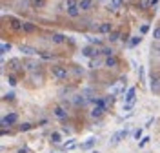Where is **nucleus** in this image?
Masks as SVG:
<instances>
[{
	"label": "nucleus",
	"instance_id": "1",
	"mask_svg": "<svg viewBox=\"0 0 160 153\" xmlns=\"http://www.w3.org/2000/svg\"><path fill=\"white\" fill-rule=\"evenodd\" d=\"M49 73H51V77H53L55 80H60V82L69 79V68H66V66H62V64H55V66H51Z\"/></svg>",
	"mask_w": 160,
	"mask_h": 153
},
{
	"label": "nucleus",
	"instance_id": "2",
	"mask_svg": "<svg viewBox=\"0 0 160 153\" xmlns=\"http://www.w3.org/2000/svg\"><path fill=\"white\" fill-rule=\"evenodd\" d=\"M18 122V113L17 111H9L8 115H4L2 117V120H0V128H8V126H15V124Z\"/></svg>",
	"mask_w": 160,
	"mask_h": 153
},
{
	"label": "nucleus",
	"instance_id": "3",
	"mask_svg": "<svg viewBox=\"0 0 160 153\" xmlns=\"http://www.w3.org/2000/svg\"><path fill=\"white\" fill-rule=\"evenodd\" d=\"M22 66H24V69L26 71H38L42 69V64L38 60H35V59H31V57H26V59H22Z\"/></svg>",
	"mask_w": 160,
	"mask_h": 153
},
{
	"label": "nucleus",
	"instance_id": "4",
	"mask_svg": "<svg viewBox=\"0 0 160 153\" xmlns=\"http://www.w3.org/2000/svg\"><path fill=\"white\" fill-rule=\"evenodd\" d=\"M128 135H129V128L126 126L124 130H120V131L113 133V137H111V140H109V146H113V148H115V146H118V144L122 142L126 137H128Z\"/></svg>",
	"mask_w": 160,
	"mask_h": 153
},
{
	"label": "nucleus",
	"instance_id": "5",
	"mask_svg": "<svg viewBox=\"0 0 160 153\" xmlns=\"http://www.w3.org/2000/svg\"><path fill=\"white\" fill-rule=\"evenodd\" d=\"M100 55H102V51H100V48H97V46L88 44V46H84V48H82V57L95 59V57H100Z\"/></svg>",
	"mask_w": 160,
	"mask_h": 153
},
{
	"label": "nucleus",
	"instance_id": "6",
	"mask_svg": "<svg viewBox=\"0 0 160 153\" xmlns=\"http://www.w3.org/2000/svg\"><path fill=\"white\" fill-rule=\"evenodd\" d=\"M8 22H9L11 31H15V33H22V24H24V20H22V18L9 15V17H8Z\"/></svg>",
	"mask_w": 160,
	"mask_h": 153
},
{
	"label": "nucleus",
	"instance_id": "7",
	"mask_svg": "<svg viewBox=\"0 0 160 153\" xmlns=\"http://www.w3.org/2000/svg\"><path fill=\"white\" fill-rule=\"evenodd\" d=\"M106 113H108L106 108H102V106H93V108H91V111H89V117H91V119H95V120H100Z\"/></svg>",
	"mask_w": 160,
	"mask_h": 153
},
{
	"label": "nucleus",
	"instance_id": "8",
	"mask_svg": "<svg viewBox=\"0 0 160 153\" xmlns=\"http://www.w3.org/2000/svg\"><path fill=\"white\" fill-rule=\"evenodd\" d=\"M113 29H115V28H113V24H111L109 20H104V22H100V24H98L97 33H98V35H109Z\"/></svg>",
	"mask_w": 160,
	"mask_h": 153
},
{
	"label": "nucleus",
	"instance_id": "9",
	"mask_svg": "<svg viewBox=\"0 0 160 153\" xmlns=\"http://www.w3.org/2000/svg\"><path fill=\"white\" fill-rule=\"evenodd\" d=\"M18 49L22 51L26 57H35V55H38V53H40V51L35 48V46H29V44H20Z\"/></svg>",
	"mask_w": 160,
	"mask_h": 153
},
{
	"label": "nucleus",
	"instance_id": "10",
	"mask_svg": "<svg viewBox=\"0 0 160 153\" xmlns=\"http://www.w3.org/2000/svg\"><path fill=\"white\" fill-rule=\"evenodd\" d=\"M8 68H9V73H20V69H24V66H22V60H20V59H9Z\"/></svg>",
	"mask_w": 160,
	"mask_h": 153
},
{
	"label": "nucleus",
	"instance_id": "11",
	"mask_svg": "<svg viewBox=\"0 0 160 153\" xmlns=\"http://www.w3.org/2000/svg\"><path fill=\"white\" fill-rule=\"evenodd\" d=\"M22 33H24V35H33V33H38V26H37V24H33V22L24 20V24H22Z\"/></svg>",
	"mask_w": 160,
	"mask_h": 153
},
{
	"label": "nucleus",
	"instance_id": "12",
	"mask_svg": "<svg viewBox=\"0 0 160 153\" xmlns=\"http://www.w3.org/2000/svg\"><path fill=\"white\" fill-rule=\"evenodd\" d=\"M122 100H124V104H133V102L137 100V88H129L128 91L124 93Z\"/></svg>",
	"mask_w": 160,
	"mask_h": 153
},
{
	"label": "nucleus",
	"instance_id": "13",
	"mask_svg": "<svg viewBox=\"0 0 160 153\" xmlns=\"http://www.w3.org/2000/svg\"><path fill=\"white\" fill-rule=\"evenodd\" d=\"M53 117L58 119V120H66L68 119V110L64 106H55L53 108Z\"/></svg>",
	"mask_w": 160,
	"mask_h": 153
},
{
	"label": "nucleus",
	"instance_id": "14",
	"mask_svg": "<svg viewBox=\"0 0 160 153\" xmlns=\"http://www.w3.org/2000/svg\"><path fill=\"white\" fill-rule=\"evenodd\" d=\"M66 40H68V37L64 33H51L49 35V42L55 44V46H60V44H64Z\"/></svg>",
	"mask_w": 160,
	"mask_h": 153
},
{
	"label": "nucleus",
	"instance_id": "15",
	"mask_svg": "<svg viewBox=\"0 0 160 153\" xmlns=\"http://www.w3.org/2000/svg\"><path fill=\"white\" fill-rule=\"evenodd\" d=\"M104 66H106V68H109V69H115V68H118V66H120L118 55H113V57H108V59H104Z\"/></svg>",
	"mask_w": 160,
	"mask_h": 153
},
{
	"label": "nucleus",
	"instance_id": "16",
	"mask_svg": "<svg viewBox=\"0 0 160 153\" xmlns=\"http://www.w3.org/2000/svg\"><path fill=\"white\" fill-rule=\"evenodd\" d=\"M78 8L82 13H89L95 8V0H78Z\"/></svg>",
	"mask_w": 160,
	"mask_h": 153
},
{
	"label": "nucleus",
	"instance_id": "17",
	"mask_svg": "<svg viewBox=\"0 0 160 153\" xmlns=\"http://www.w3.org/2000/svg\"><path fill=\"white\" fill-rule=\"evenodd\" d=\"M151 91L160 93V73H153L151 75Z\"/></svg>",
	"mask_w": 160,
	"mask_h": 153
},
{
	"label": "nucleus",
	"instance_id": "18",
	"mask_svg": "<svg viewBox=\"0 0 160 153\" xmlns=\"http://www.w3.org/2000/svg\"><path fill=\"white\" fill-rule=\"evenodd\" d=\"M88 102H89V97H84V95H75L73 97V106L75 108H84Z\"/></svg>",
	"mask_w": 160,
	"mask_h": 153
},
{
	"label": "nucleus",
	"instance_id": "19",
	"mask_svg": "<svg viewBox=\"0 0 160 153\" xmlns=\"http://www.w3.org/2000/svg\"><path fill=\"white\" fill-rule=\"evenodd\" d=\"M66 13H68V17H69V18H78L80 15H82V11H80L78 6H71V8H66Z\"/></svg>",
	"mask_w": 160,
	"mask_h": 153
},
{
	"label": "nucleus",
	"instance_id": "20",
	"mask_svg": "<svg viewBox=\"0 0 160 153\" xmlns=\"http://www.w3.org/2000/svg\"><path fill=\"white\" fill-rule=\"evenodd\" d=\"M120 38H122V31L120 29H113L108 35V40H109V44H115V42H118Z\"/></svg>",
	"mask_w": 160,
	"mask_h": 153
},
{
	"label": "nucleus",
	"instance_id": "21",
	"mask_svg": "<svg viewBox=\"0 0 160 153\" xmlns=\"http://www.w3.org/2000/svg\"><path fill=\"white\" fill-rule=\"evenodd\" d=\"M95 144H97V139H95V137H91V139H88L84 144H80L78 148L82 150V151H88V150H93V146H95Z\"/></svg>",
	"mask_w": 160,
	"mask_h": 153
},
{
	"label": "nucleus",
	"instance_id": "22",
	"mask_svg": "<svg viewBox=\"0 0 160 153\" xmlns=\"http://www.w3.org/2000/svg\"><path fill=\"white\" fill-rule=\"evenodd\" d=\"M108 8H109V11L115 13V11H118L124 8V0H109V6Z\"/></svg>",
	"mask_w": 160,
	"mask_h": 153
},
{
	"label": "nucleus",
	"instance_id": "23",
	"mask_svg": "<svg viewBox=\"0 0 160 153\" xmlns=\"http://www.w3.org/2000/svg\"><path fill=\"white\" fill-rule=\"evenodd\" d=\"M49 140H51V144L58 146V144L62 142V133H60V131H53V133L49 135Z\"/></svg>",
	"mask_w": 160,
	"mask_h": 153
},
{
	"label": "nucleus",
	"instance_id": "24",
	"mask_svg": "<svg viewBox=\"0 0 160 153\" xmlns=\"http://www.w3.org/2000/svg\"><path fill=\"white\" fill-rule=\"evenodd\" d=\"M38 57L42 59V60H55V59H57V55L51 53V51H40Z\"/></svg>",
	"mask_w": 160,
	"mask_h": 153
},
{
	"label": "nucleus",
	"instance_id": "25",
	"mask_svg": "<svg viewBox=\"0 0 160 153\" xmlns=\"http://www.w3.org/2000/svg\"><path fill=\"white\" fill-rule=\"evenodd\" d=\"M100 51H102V55L108 59V57H113V55H117L115 53V49H113V46H104V48H100Z\"/></svg>",
	"mask_w": 160,
	"mask_h": 153
},
{
	"label": "nucleus",
	"instance_id": "26",
	"mask_svg": "<svg viewBox=\"0 0 160 153\" xmlns=\"http://www.w3.org/2000/svg\"><path fill=\"white\" fill-rule=\"evenodd\" d=\"M88 42H89L91 46H97V48H104V42H102V38H98V37H88Z\"/></svg>",
	"mask_w": 160,
	"mask_h": 153
},
{
	"label": "nucleus",
	"instance_id": "27",
	"mask_svg": "<svg viewBox=\"0 0 160 153\" xmlns=\"http://www.w3.org/2000/svg\"><path fill=\"white\" fill-rule=\"evenodd\" d=\"M11 49H13V44H11V42H2V48H0V53H2V57H4V55H8Z\"/></svg>",
	"mask_w": 160,
	"mask_h": 153
},
{
	"label": "nucleus",
	"instance_id": "28",
	"mask_svg": "<svg viewBox=\"0 0 160 153\" xmlns=\"http://www.w3.org/2000/svg\"><path fill=\"white\" fill-rule=\"evenodd\" d=\"M35 128V124H31V122H22L18 126V131L20 133H26V131H29V130H33Z\"/></svg>",
	"mask_w": 160,
	"mask_h": 153
},
{
	"label": "nucleus",
	"instance_id": "29",
	"mask_svg": "<svg viewBox=\"0 0 160 153\" xmlns=\"http://www.w3.org/2000/svg\"><path fill=\"white\" fill-rule=\"evenodd\" d=\"M8 84H9L11 88H15V86L18 84V79H17L15 73H8Z\"/></svg>",
	"mask_w": 160,
	"mask_h": 153
},
{
	"label": "nucleus",
	"instance_id": "30",
	"mask_svg": "<svg viewBox=\"0 0 160 153\" xmlns=\"http://www.w3.org/2000/svg\"><path fill=\"white\" fill-rule=\"evenodd\" d=\"M140 42H142V37H140V35H133L131 40H129V48H137Z\"/></svg>",
	"mask_w": 160,
	"mask_h": 153
},
{
	"label": "nucleus",
	"instance_id": "31",
	"mask_svg": "<svg viewBox=\"0 0 160 153\" xmlns=\"http://www.w3.org/2000/svg\"><path fill=\"white\" fill-rule=\"evenodd\" d=\"M102 64H104V62L100 60V59H97V57H95V59H89V68L91 69H97V68H100Z\"/></svg>",
	"mask_w": 160,
	"mask_h": 153
},
{
	"label": "nucleus",
	"instance_id": "32",
	"mask_svg": "<svg viewBox=\"0 0 160 153\" xmlns=\"http://www.w3.org/2000/svg\"><path fill=\"white\" fill-rule=\"evenodd\" d=\"M38 71H40V69H38ZM38 71H33V73H31V80H33V82H37V84L44 82V77H42V75H40Z\"/></svg>",
	"mask_w": 160,
	"mask_h": 153
},
{
	"label": "nucleus",
	"instance_id": "33",
	"mask_svg": "<svg viewBox=\"0 0 160 153\" xmlns=\"http://www.w3.org/2000/svg\"><path fill=\"white\" fill-rule=\"evenodd\" d=\"M149 140H151V137H149V135H146L144 139H140V140H138V150H142V148H146V146L149 144Z\"/></svg>",
	"mask_w": 160,
	"mask_h": 153
},
{
	"label": "nucleus",
	"instance_id": "34",
	"mask_svg": "<svg viewBox=\"0 0 160 153\" xmlns=\"http://www.w3.org/2000/svg\"><path fill=\"white\" fill-rule=\"evenodd\" d=\"M15 99H17V95H15L13 91H9V93H6V95H4V99H2V100H4V102H15Z\"/></svg>",
	"mask_w": 160,
	"mask_h": 153
},
{
	"label": "nucleus",
	"instance_id": "35",
	"mask_svg": "<svg viewBox=\"0 0 160 153\" xmlns=\"http://www.w3.org/2000/svg\"><path fill=\"white\" fill-rule=\"evenodd\" d=\"M138 8H140V9H142V11L149 9V8H151V0H142V2H140V4H138Z\"/></svg>",
	"mask_w": 160,
	"mask_h": 153
},
{
	"label": "nucleus",
	"instance_id": "36",
	"mask_svg": "<svg viewBox=\"0 0 160 153\" xmlns=\"http://www.w3.org/2000/svg\"><path fill=\"white\" fill-rule=\"evenodd\" d=\"M46 2H48V0H31V6H33V8H44Z\"/></svg>",
	"mask_w": 160,
	"mask_h": 153
},
{
	"label": "nucleus",
	"instance_id": "37",
	"mask_svg": "<svg viewBox=\"0 0 160 153\" xmlns=\"http://www.w3.org/2000/svg\"><path fill=\"white\" fill-rule=\"evenodd\" d=\"M133 137H135V140H140V139H144V128H138L137 131L133 133Z\"/></svg>",
	"mask_w": 160,
	"mask_h": 153
},
{
	"label": "nucleus",
	"instance_id": "38",
	"mask_svg": "<svg viewBox=\"0 0 160 153\" xmlns=\"http://www.w3.org/2000/svg\"><path fill=\"white\" fill-rule=\"evenodd\" d=\"M153 38L157 42H160V26H157V28L153 29Z\"/></svg>",
	"mask_w": 160,
	"mask_h": 153
},
{
	"label": "nucleus",
	"instance_id": "39",
	"mask_svg": "<svg viewBox=\"0 0 160 153\" xmlns=\"http://www.w3.org/2000/svg\"><path fill=\"white\" fill-rule=\"evenodd\" d=\"M146 33H149V26L148 24H142L140 26V35H146Z\"/></svg>",
	"mask_w": 160,
	"mask_h": 153
},
{
	"label": "nucleus",
	"instance_id": "40",
	"mask_svg": "<svg viewBox=\"0 0 160 153\" xmlns=\"http://www.w3.org/2000/svg\"><path fill=\"white\" fill-rule=\"evenodd\" d=\"M17 153H31V150L28 146H20L18 150H17Z\"/></svg>",
	"mask_w": 160,
	"mask_h": 153
},
{
	"label": "nucleus",
	"instance_id": "41",
	"mask_svg": "<svg viewBox=\"0 0 160 153\" xmlns=\"http://www.w3.org/2000/svg\"><path fill=\"white\" fill-rule=\"evenodd\" d=\"M0 133H2V137H8V135H11V130H8V128H0Z\"/></svg>",
	"mask_w": 160,
	"mask_h": 153
},
{
	"label": "nucleus",
	"instance_id": "42",
	"mask_svg": "<svg viewBox=\"0 0 160 153\" xmlns=\"http://www.w3.org/2000/svg\"><path fill=\"white\" fill-rule=\"evenodd\" d=\"M71 6H78V0H66V8H71Z\"/></svg>",
	"mask_w": 160,
	"mask_h": 153
},
{
	"label": "nucleus",
	"instance_id": "43",
	"mask_svg": "<svg viewBox=\"0 0 160 153\" xmlns=\"http://www.w3.org/2000/svg\"><path fill=\"white\" fill-rule=\"evenodd\" d=\"M133 108H135V102H133V104H124V111H129L131 113Z\"/></svg>",
	"mask_w": 160,
	"mask_h": 153
},
{
	"label": "nucleus",
	"instance_id": "44",
	"mask_svg": "<svg viewBox=\"0 0 160 153\" xmlns=\"http://www.w3.org/2000/svg\"><path fill=\"white\" fill-rule=\"evenodd\" d=\"M138 79L144 82V68H142V66H140V69H138Z\"/></svg>",
	"mask_w": 160,
	"mask_h": 153
},
{
	"label": "nucleus",
	"instance_id": "45",
	"mask_svg": "<svg viewBox=\"0 0 160 153\" xmlns=\"http://www.w3.org/2000/svg\"><path fill=\"white\" fill-rule=\"evenodd\" d=\"M155 122V117H151V119H148V122H146V126H144V128H149L151 124Z\"/></svg>",
	"mask_w": 160,
	"mask_h": 153
},
{
	"label": "nucleus",
	"instance_id": "46",
	"mask_svg": "<svg viewBox=\"0 0 160 153\" xmlns=\"http://www.w3.org/2000/svg\"><path fill=\"white\" fill-rule=\"evenodd\" d=\"M73 71L77 73V75H80V73H84V69H80L78 66H75V68H73Z\"/></svg>",
	"mask_w": 160,
	"mask_h": 153
},
{
	"label": "nucleus",
	"instance_id": "47",
	"mask_svg": "<svg viewBox=\"0 0 160 153\" xmlns=\"http://www.w3.org/2000/svg\"><path fill=\"white\" fill-rule=\"evenodd\" d=\"M158 2H160V0H151V6H157Z\"/></svg>",
	"mask_w": 160,
	"mask_h": 153
},
{
	"label": "nucleus",
	"instance_id": "48",
	"mask_svg": "<svg viewBox=\"0 0 160 153\" xmlns=\"http://www.w3.org/2000/svg\"><path fill=\"white\" fill-rule=\"evenodd\" d=\"M91 153H98V151H97V150H93V151H91Z\"/></svg>",
	"mask_w": 160,
	"mask_h": 153
}]
</instances>
